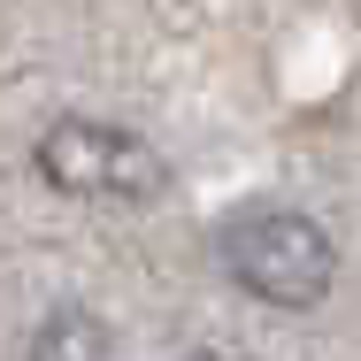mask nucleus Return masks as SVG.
<instances>
[{"mask_svg":"<svg viewBox=\"0 0 361 361\" xmlns=\"http://www.w3.org/2000/svg\"><path fill=\"white\" fill-rule=\"evenodd\" d=\"M39 177L54 192H77V200H154L161 192V154L139 131H116V123H92V116H62L39 139Z\"/></svg>","mask_w":361,"mask_h":361,"instance_id":"nucleus-2","label":"nucleus"},{"mask_svg":"<svg viewBox=\"0 0 361 361\" xmlns=\"http://www.w3.org/2000/svg\"><path fill=\"white\" fill-rule=\"evenodd\" d=\"M31 361H108V331H100L85 307H62V315L39 331Z\"/></svg>","mask_w":361,"mask_h":361,"instance_id":"nucleus-3","label":"nucleus"},{"mask_svg":"<svg viewBox=\"0 0 361 361\" xmlns=\"http://www.w3.org/2000/svg\"><path fill=\"white\" fill-rule=\"evenodd\" d=\"M192 361H238V354H192Z\"/></svg>","mask_w":361,"mask_h":361,"instance_id":"nucleus-4","label":"nucleus"},{"mask_svg":"<svg viewBox=\"0 0 361 361\" xmlns=\"http://www.w3.org/2000/svg\"><path fill=\"white\" fill-rule=\"evenodd\" d=\"M223 269L238 277L246 292H262L269 307H315L331 292V238L323 223L292 216V208H262V216H238L231 238H223Z\"/></svg>","mask_w":361,"mask_h":361,"instance_id":"nucleus-1","label":"nucleus"}]
</instances>
